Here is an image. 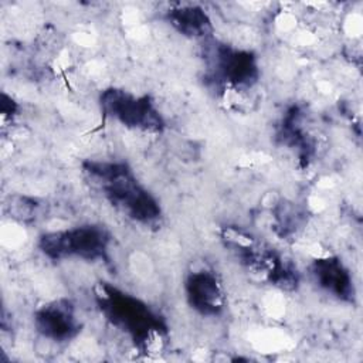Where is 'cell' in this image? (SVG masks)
I'll list each match as a JSON object with an SVG mask.
<instances>
[{"mask_svg":"<svg viewBox=\"0 0 363 363\" xmlns=\"http://www.w3.org/2000/svg\"><path fill=\"white\" fill-rule=\"evenodd\" d=\"M88 183L126 220L145 227H157L163 217L159 199L138 179L123 160L89 159L82 163Z\"/></svg>","mask_w":363,"mask_h":363,"instance_id":"1","label":"cell"},{"mask_svg":"<svg viewBox=\"0 0 363 363\" xmlns=\"http://www.w3.org/2000/svg\"><path fill=\"white\" fill-rule=\"evenodd\" d=\"M94 298L101 315L142 352H159L166 340L163 319L140 298L108 282H99Z\"/></svg>","mask_w":363,"mask_h":363,"instance_id":"2","label":"cell"},{"mask_svg":"<svg viewBox=\"0 0 363 363\" xmlns=\"http://www.w3.org/2000/svg\"><path fill=\"white\" fill-rule=\"evenodd\" d=\"M207 77L223 94H244L259 81L261 67L258 55L248 48L221 43L214 38L204 43Z\"/></svg>","mask_w":363,"mask_h":363,"instance_id":"3","label":"cell"},{"mask_svg":"<svg viewBox=\"0 0 363 363\" xmlns=\"http://www.w3.org/2000/svg\"><path fill=\"white\" fill-rule=\"evenodd\" d=\"M112 238L109 231L95 223H82L43 233L37 247L51 261L81 259L98 262L106 259Z\"/></svg>","mask_w":363,"mask_h":363,"instance_id":"4","label":"cell"},{"mask_svg":"<svg viewBox=\"0 0 363 363\" xmlns=\"http://www.w3.org/2000/svg\"><path fill=\"white\" fill-rule=\"evenodd\" d=\"M98 104L105 118L129 130L162 133L166 128L160 109L149 95L109 86L99 94Z\"/></svg>","mask_w":363,"mask_h":363,"instance_id":"5","label":"cell"},{"mask_svg":"<svg viewBox=\"0 0 363 363\" xmlns=\"http://www.w3.org/2000/svg\"><path fill=\"white\" fill-rule=\"evenodd\" d=\"M79 318L75 302L60 296L44 302L33 312V328L47 342L67 343L79 335L82 329Z\"/></svg>","mask_w":363,"mask_h":363,"instance_id":"6","label":"cell"},{"mask_svg":"<svg viewBox=\"0 0 363 363\" xmlns=\"http://www.w3.org/2000/svg\"><path fill=\"white\" fill-rule=\"evenodd\" d=\"M186 302L203 318L220 316L227 306V292L218 272L211 267L190 269L183 282Z\"/></svg>","mask_w":363,"mask_h":363,"instance_id":"7","label":"cell"},{"mask_svg":"<svg viewBox=\"0 0 363 363\" xmlns=\"http://www.w3.org/2000/svg\"><path fill=\"white\" fill-rule=\"evenodd\" d=\"M308 275L313 285L339 302H353L354 279L350 268L337 255L315 257L308 264Z\"/></svg>","mask_w":363,"mask_h":363,"instance_id":"8","label":"cell"},{"mask_svg":"<svg viewBox=\"0 0 363 363\" xmlns=\"http://www.w3.org/2000/svg\"><path fill=\"white\" fill-rule=\"evenodd\" d=\"M172 30L184 38L207 43L214 38L216 27L207 10L194 3L170 4L163 14Z\"/></svg>","mask_w":363,"mask_h":363,"instance_id":"9","label":"cell"},{"mask_svg":"<svg viewBox=\"0 0 363 363\" xmlns=\"http://www.w3.org/2000/svg\"><path fill=\"white\" fill-rule=\"evenodd\" d=\"M10 214L13 218L21 223L33 221L37 218L40 204L33 197L26 196H13L10 197Z\"/></svg>","mask_w":363,"mask_h":363,"instance_id":"10","label":"cell"}]
</instances>
